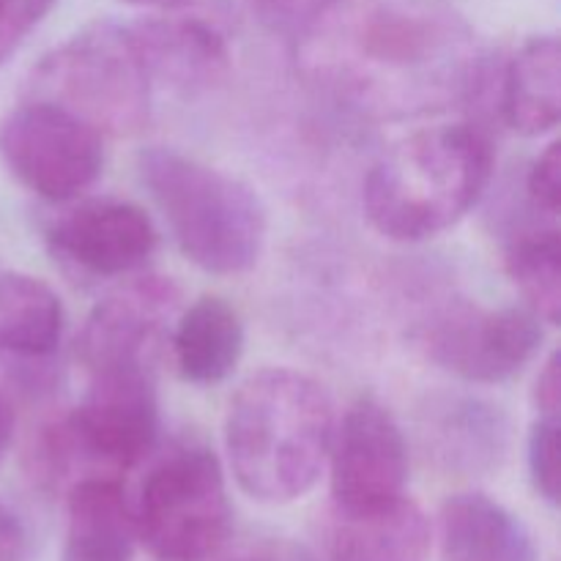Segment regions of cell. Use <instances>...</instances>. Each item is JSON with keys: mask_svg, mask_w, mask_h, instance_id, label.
<instances>
[{"mask_svg": "<svg viewBox=\"0 0 561 561\" xmlns=\"http://www.w3.org/2000/svg\"><path fill=\"white\" fill-rule=\"evenodd\" d=\"M535 403H537V414L559 416V409H561L559 354H551V356H548V362H546V365H542L540 376H537Z\"/></svg>", "mask_w": 561, "mask_h": 561, "instance_id": "484cf974", "label": "cell"}, {"mask_svg": "<svg viewBox=\"0 0 561 561\" xmlns=\"http://www.w3.org/2000/svg\"><path fill=\"white\" fill-rule=\"evenodd\" d=\"M318 542V561H425L431 524L420 504L405 496L367 507L332 502L323 513Z\"/></svg>", "mask_w": 561, "mask_h": 561, "instance_id": "5bb4252c", "label": "cell"}, {"mask_svg": "<svg viewBox=\"0 0 561 561\" xmlns=\"http://www.w3.org/2000/svg\"><path fill=\"white\" fill-rule=\"evenodd\" d=\"M507 272L529 310L557 327L561 312V241L557 228H524L507 247Z\"/></svg>", "mask_w": 561, "mask_h": 561, "instance_id": "44dd1931", "label": "cell"}, {"mask_svg": "<svg viewBox=\"0 0 561 561\" xmlns=\"http://www.w3.org/2000/svg\"><path fill=\"white\" fill-rule=\"evenodd\" d=\"M442 561H537L531 531L485 493H458L438 513Z\"/></svg>", "mask_w": 561, "mask_h": 561, "instance_id": "9a60e30c", "label": "cell"}, {"mask_svg": "<svg viewBox=\"0 0 561 561\" xmlns=\"http://www.w3.org/2000/svg\"><path fill=\"white\" fill-rule=\"evenodd\" d=\"M151 88L129 25L102 20L44 55L27 91L75 113L102 137H126L151 118Z\"/></svg>", "mask_w": 561, "mask_h": 561, "instance_id": "8992f818", "label": "cell"}, {"mask_svg": "<svg viewBox=\"0 0 561 561\" xmlns=\"http://www.w3.org/2000/svg\"><path fill=\"white\" fill-rule=\"evenodd\" d=\"M64 305L44 279L20 272L0 274V348L25 362H42L58 348Z\"/></svg>", "mask_w": 561, "mask_h": 561, "instance_id": "d6986e66", "label": "cell"}, {"mask_svg": "<svg viewBox=\"0 0 561 561\" xmlns=\"http://www.w3.org/2000/svg\"><path fill=\"white\" fill-rule=\"evenodd\" d=\"M540 318L529 307L488 310L463 301L438 312L420 332L427 359L471 383L518 376L542 345Z\"/></svg>", "mask_w": 561, "mask_h": 561, "instance_id": "9c48e42d", "label": "cell"}, {"mask_svg": "<svg viewBox=\"0 0 561 561\" xmlns=\"http://www.w3.org/2000/svg\"><path fill=\"white\" fill-rule=\"evenodd\" d=\"M0 159L33 195L64 203L99 179L104 137L69 110L27 99L0 124Z\"/></svg>", "mask_w": 561, "mask_h": 561, "instance_id": "ba28073f", "label": "cell"}, {"mask_svg": "<svg viewBox=\"0 0 561 561\" xmlns=\"http://www.w3.org/2000/svg\"><path fill=\"white\" fill-rule=\"evenodd\" d=\"M526 463L535 491L546 499L551 507L559 504V416L540 414L531 425L529 444H526Z\"/></svg>", "mask_w": 561, "mask_h": 561, "instance_id": "603a6c76", "label": "cell"}, {"mask_svg": "<svg viewBox=\"0 0 561 561\" xmlns=\"http://www.w3.org/2000/svg\"><path fill=\"white\" fill-rule=\"evenodd\" d=\"M55 261L85 277H124L151 261L159 233L151 217L129 201H91L47 230Z\"/></svg>", "mask_w": 561, "mask_h": 561, "instance_id": "7c38bea8", "label": "cell"}, {"mask_svg": "<svg viewBox=\"0 0 561 561\" xmlns=\"http://www.w3.org/2000/svg\"><path fill=\"white\" fill-rule=\"evenodd\" d=\"M173 279L140 277L99 301L77 334V359L91 376L148 370L153 348L179 316Z\"/></svg>", "mask_w": 561, "mask_h": 561, "instance_id": "8fae6325", "label": "cell"}, {"mask_svg": "<svg viewBox=\"0 0 561 561\" xmlns=\"http://www.w3.org/2000/svg\"><path fill=\"white\" fill-rule=\"evenodd\" d=\"M124 3L151 5V9H181V5H186L190 0H124Z\"/></svg>", "mask_w": 561, "mask_h": 561, "instance_id": "f546056e", "label": "cell"}, {"mask_svg": "<svg viewBox=\"0 0 561 561\" xmlns=\"http://www.w3.org/2000/svg\"><path fill=\"white\" fill-rule=\"evenodd\" d=\"M137 164L175 244L197 268L230 277L255 266L268 219L250 184L164 146L146 148Z\"/></svg>", "mask_w": 561, "mask_h": 561, "instance_id": "277c9868", "label": "cell"}, {"mask_svg": "<svg viewBox=\"0 0 561 561\" xmlns=\"http://www.w3.org/2000/svg\"><path fill=\"white\" fill-rule=\"evenodd\" d=\"M436 411L427 436L449 469L477 474L502 460L507 449V420L496 405L477 398H455Z\"/></svg>", "mask_w": 561, "mask_h": 561, "instance_id": "ffe728a7", "label": "cell"}, {"mask_svg": "<svg viewBox=\"0 0 561 561\" xmlns=\"http://www.w3.org/2000/svg\"><path fill=\"white\" fill-rule=\"evenodd\" d=\"M27 559V531L22 520L0 504V561H25Z\"/></svg>", "mask_w": 561, "mask_h": 561, "instance_id": "4316f807", "label": "cell"}, {"mask_svg": "<svg viewBox=\"0 0 561 561\" xmlns=\"http://www.w3.org/2000/svg\"><path fill=\"white\" fill-rule=\"evenodd\" d=\"M526 195L537 214L557 217L561 203V151L559 142H551L531 164L526 175Z\"/></svg>", "mask_w": 561, "mask_h": 561, "instance_id": "d4e9b609", "label": "cell"}, {"mask_svg": "<svg viewBox=\"0 0 561 561\" xmlns=\"http://www.w3.org/2000/svg\"><path fill=\"white\" fill-rule=\"evenodd\" d=\"M14 425H16L14 405H11V400L0 392V463L5 460V455H9L11 449V442H14Z\"/></svg>", "mask_w": 561, "mask_h": 561, "instance_id": "f1b7e54d", "label": "cell"}, {"mask_svg": "<svg viewBox=\"0 0 561 561\" xmlns=\"http://www.w3.org/2000/svg\"><path fill=\"white\" fill-rule=\"evenodd\" d=\"M135 542V515L121 480H85L66 493L60 561H131Z\"/></svg>", "mask_w": 561, "mask_h": 561, "instance_id": "e0dca14e", "label": "cell"}, {"mask_svg": "<svg viewBox=\"0 0 561 561\" xmlns=\"http://www.w3.org/2000/svg\"><path fill=\"white\" fill-rule=\"evenodd\" d=\"M91 378L82 403L44 427L27 455L31 477L44 491L69 493L77 482L121 480L157 447L159 400L151 373Z\"/></svg>", "mask_w": 561, "mask_h": 561, "instance_id": "5b68a950", "label": "cell"}, {"mask_svg": "<svg viewBox=\"0 0 561 561\" xmlns=\"http://www.w3.org/2000/svg\"><path fill=\"white\" fill-rule=\"evenodd\" d=\"M137 540L159 561H206L233 529L228 482L217 455L197 444L164 455L131 504Z\"/></svg>", "mask_w": 561, "mask_h": 561, "instance_id": "52a82bcc", "label": "cell"}, {"mask_svg": "<svg viewBox=\"0 0 561 561\" xmlns=\"http://www.w3.org/2000/svg\"><path fill=\"white\" fill-rule=\"evenodd\" d=\"M151 85L181 96H203L230 75L222 33L195 16H153L129 25Z\"/></svg>", "mask_w": 561, "mask_h": 561, "instance_id": "4fadbf2b", "label": "cell"}, {"mask_svg": "<svg viewBox=\"0 0 561 561\" xmlns=\"http://www.w3.org/2000/svg\"><path fill=\"white\" fill-rule=\"evenodd\" d=\"M485 64L449 16L409 5L365 11L316 60L340 99L392 118L469 102Z\"/></svg>", "mask_w": 561, "mask_h": 561, "instance_id": "6da1fadb", "label": "cell"}, {"mask_svg": "<svg viewBox=\"0 0 561 561\" xmlns=\"http://www.w3.org/2000/svg\"><path fill=\"white\" fill-rule=\"evenodd\" d=\"M247 5L266 31L305 42L343 9L345 0H247Z\"/></svg>", "mask_w": 561, "mask_h": 561, "instance_id": "7402d4cb", "label": "cell"}, {"mask_svg": "<svg viewBox=\"0 0 561 561\" xmlns=\"http://www.w3.org/2000/svg\"><path fill=\"white\" fill-rule=\"evenodd\" d=\"M493 179V146L477 124L422 129L383 153L365 181V214L392 241L433 239L466 217Z\"/></svg>", "mask_w": 561, "mask_h": 561, "instance_id": "3957f363", "label": "cell"}, {"mask_svg": "<svg viewBox=\"0 0 561 561\" xmlns=\"http://www.w3.org/2000/svg\"><path fill=\"white\" fill-rule=\"evenodd\" d=\"M334 409L305 373L272 367L247 378L225 420L236 482L263 504H288L312 491L327 466Z\"/></svg>", "mask_w": 561, "mask_h": 561, "instance_id": "7a4b0ae2", "label": "cell"}, {"mask_svg": "<svg viewBox=\"0 0 561 561\" xmlns=\"http://www.w3.org/2000/svg\"><path fill=\"white\" fill-rule=\"evenodd\" d=\"M327 460L334 504L367 507L405 496L409 444L403 427L376 398H359L348 405L334 425Z\"/></svg>", "mask_w": 561, "mask_h": 561, "instance_id": "30bf717a", "label": "cell"}, {"mask_svg": "<svg viewBox=\"0 0 561 561\" xmlns=\"http://www.w3.org/2000/svg\"><path fill=\"white\" fill-rule=\"evenodd\" d=\"M206 561H318V559H312L310 553L277 551V548H266V551H241V553H233V557H225V553L219 551Z\"/></svg>", "mask_w": 561, "mask_h": 561, "instance_id": "83f0119b", "label": "cell"}, {"mask_svg": "<svg viewBox=\"0 0 561 561\" xmlns=\"http://www.w3.org/2000/svg\"><path fill=\"white\" fill-rule=\"evenodd\" d=\"M173 362L184 381L197 387L222 383L233 376L244 354V323L222 296H201L175 318Z\"/></svg>", "mask_w": 561, "mask_h": 561, "instance_id": "ac0fdd59", "label": "cell"}, {"mask_svg": "<svg viewBox=\"0 0 561 561\" xmlns=\"http://www.w3.org/2000/svg\"><path fill=\"white\" fill-rule=\"evenodd\" d=\"M53 5L55 0H0V66L22 47Z\"/></svg>", "mask_w": 561, "mask_h": 561, "instance_id": "cb8c5ba5", "label": "cell"}, {"mask_svg": "<svg viewBox=\"0 0 561 561\" xmlns=\"http://www.w3.org/2000/svg\"><path fill=\"white\" fill-rule=\"evenodd\" d=\"M496 107L524 137L548 135L561 118V49L557 36H535L499 69Z\"/></svg>", "mask_w": 561, "mask_h": 561, "instance_id": "2e32d148", "label": "cell"}]
</instances>
